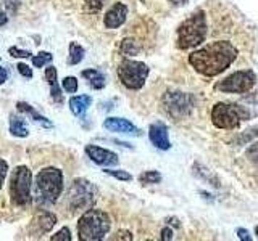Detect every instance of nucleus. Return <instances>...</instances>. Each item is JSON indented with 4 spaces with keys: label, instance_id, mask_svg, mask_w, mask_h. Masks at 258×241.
<instances>
[{
    "label": "nucleus",
    "instance_id": "f257e3e1",
    "mask_svg": "<svg viewBox=\"0 0 258 241\" xmlns=\"http://www.w3.org/2000/svg\"><path fill=\"white\" fill-rule=\"evenodd\" d=\"M237 48L228 40H216L189 55L190 66L205 77H215L228 69L237 58Z\"/></svg>",
    "mask_w": 258,
    "mask_h": 241
},
{
    "label": "nucleus",
    "instance_id": "f03ea898",
    "mask_svg": "<svg viewBox=\"0 0 258 241\" xmlns=\"http://www.w3.org/2000/svg\"><path fill=\"white\" fill-rule=\"evenodd\" d=\"M208 36V21L204 10L194 12L179 28H177V47L181 50H189L205 42Z\"/></svg>",
    "mask_w": 258,
    "mask_h": 241
},
{
    "label": "nucleus",
    "instance_id": "7ed1b4c3",
    "mask_svg": "<svg viewBox=\"0 0 258 241\" xmlns=\"http://www.w3.org/2000/svg\"><path fill=\"white\" fill-rule=\"evenodd\" d=\"M63 191V172L56 167H45L42 169L34 183V196L37 203L48 206L53 204L60 198Z\"/></svg>",
    "mask_w": 258,
    "mask_h": 241
},
{
    "label": "nucleus",
    "instance_id": "20e7f679",
    "mask_svg": "<svg viewBox=\"0 0 258 241\" xmlns=\"http://www.w3.org/2000/svg\"><path fill=\"white\" fill-rule=\"evenodd\" d=\"M111 222L107 212L100 209H87L78 220V235L83 241H100L110 231Z\"/></svg>",
    "mask_w": 258,
    "mask_h": 241
},
{
    "label": "nucleus",
    "instance_id": "39448f33",
    "mask_svg": "<svg viewBox=\"0 0 258 241\" xmlns=\"http://www.w3.org/2000/svg\"><path fill=\"white\" fill-rule=\"evenodd\" d=\"M149 76V66L134 60H123L118 66V77L129 90H139L144 87Z\"/></svg>",
    "mask_w": 258,
    "mask_h": 241
},
{
    "label": "nucleus",
    "instance_id": "423d86ee",
    "mask_svg": "<svg viewBox=\"0 0 258 241\" xmlns=\"http://www.w3.org/2000/svg\"><path fill=\"white\" fill-rule=\"evenodd\" d=\"M97 188L91 182L84 179H78L73 182L71 188L68 191V203L71 211H87L95 203Z\"/></svg>",
    "mask_w": 258,
    "mask_h": 241
},
{
    "label": "nucleus",
    "instance_id": "0eeeda50",
    "mask_svg": "<svg viewBox=\"0 0 258 241\" xmlns=\"http://www.w3.org/2000/svg\"><path fill=\"white\" fill-rule=\"evenodd\" d=\"M31 183H32V174L29 171V167L26 166L16 167L10 180V195L15 204L26 206L31 203Z\"/></svg>",
    "mask_w": 258,
    "mask_h": 241
},
{
    "label": "nucleus",
    "instance_id": "6e6552de",
    "mask_svg": "<svg viewBox=\"0 0 258 241\" xmlns=\"http://www.w3.org/2000/svg\"><path fill=\"white\" fill-rule=\"evenodd\" d=\"M247 116V112L239 104L232 103H216L212 109V123L218 129H236L240 120Z\"/></svg>",
    "mask_w": 258,
    "mask_h": 241
},
{
    "label": "nucleus",
    "instance_id": "1a4fd4ad",
    "mask_svg": "<svg viewBox=\"0 0 258 241\" xmlns=\"http://www.w3.org/2000/svg\"><path fill=\"white\" fill-rule=\"evenodd\" d=\"M255 82H256L255 72L252 69H242L223 79L221 82H218L216 90L224 93H245L248 90H252Z\"/></svg>",
    "mask_w": 258,
    "mask_h": 241
},
{
    "label": "nucleus",
    "instance_id": "9d476101",
    "mask_svg": "<svg viewBox=\"0 0 258 241\" xmlns=\"http://www.w3.org/2000/svg\"><path fill=\"white\" fill-rule=\"evenodd\" d=\"M163 108L169 116H173L176 120H179L194 108V96L182 93V92H166L163 96Z\"/></svg>",
    "mask_w": 258,
    "mask_h": 241
},
{
    "label": "nucleus",
    "instance_id": "9b49d317",
    "mask_svg": "<svg viewBox=\"0 0 258 241\" xmlns=\"http://www.w3.org/2000/svg\"><path fill=\"white\" fill-rule=\"evenodd\" d=\"M56 223V217L48 212V211H40L34 219L31 222V227H29V233L32 236H42L44 233H48L53 225Z\"/></svg>",
    "mask_w": 258,
    "mask_h": 241
},
{
    "label": "nucleus",
    "instance_id": "f8f14e48",
    "mask_svg": "<svg viewBox=\"0 0 258 241\" xmlns=\"http://www.w3.org/2000/svg\"><path fill=\"white\" fill-rule=\"evenodd\" d=\"M87 156L91 158L95 164L103 166V167H110V166H116L119 163L118 156L110 150H105L100 147H95V145H87L86 147Z\"/></svg>",
    "mask_w": 258,
    "mask_h": 241
},
{
    "label": "nucleus",
    "instance_id": "ddd939ff",
    "mask_svg": "<svg viewBox=\"0 0 258 241\" xmlns=\"http://www.w3.org/2000/svg\"><path fill=\"white\" fill-rule=\"evenodd\" d=\"M149 137H150V142L153 143V147H157L160 150L171 148V142H169V137H168V127L163 123H153L149 127Z\"/></svg>",
    "mask_w": 258,
    "mask_h": 241
},
{
    "label": "nucleus",
    "instance_id": "4468645a",
    "mask_svg": "<svg viewBox=\"0 0 258 241\" xmlns=\"http://www.w3.org/2000/svg\"><path fill=\"white\" fill-rule=\"evenodd\" d=\"M126 16H127V7L124 4H115L110 10L107 12L103 18V24L107 29H116L119 28L121 24H124L126 21Z\"/></svg>",
    "mask_w": 258,
    "mask_h": 241
},
{
    "label": "nucleus",
    "instance_id": "2eb2a0df",
    "mask_svg": "<svg viewBox=\"0 0 258 241\" xmlns=\"http://www.w3.org/2000/svg\"><path fill=\"white\" fill-rule=\"evenodd\" d=\"M103 127L110 132L126 134V135H141V131L133 123H129L127 119L123 117H108L105 119Z\"/></svg>",
    "mask_w": 258,
    "mask_h": 241
},
{
    "label": "nucleus",
    "instance_id": "dca6fc26",
    "mask_svg": "<svg viewBox=\"0 0 258 241\" xmlns=\"http://www.w3.org/2000/svg\"><path fill=\"white\" fill-rule=\"evenodd\" d=\"M92 98L89 95H79V96H73L70 98V109L75 116L78 117H84L87 108L91 106Z\"/></svg>",
    "mask_w": 258,
    "mask_h": 241
},
{
    "label": "nucleus",
    "instance_id": "f3484780",
    "mask_svg": "<svg viewBox=\"0 0 258 241\" xmlns=\"http://www.w3.org/2000/svg\"><path fill=\"white\" fill-rule=\"evenodd\" d=\"M45 79L48 85H50V93H52V98L56 103H61L63 101V96H61V90L58 87V80H56V69L53 66H48L45 69Z\"/></svg>",
    "mask_w": 258,
    "mask_h": 241
},
{
    "label": "nucleus",
    "instance_id": "a211bd4d",
    "mask_svg": "<svg viewBox=\"0 0 258 241\" xmlns=\"http://www.w3.org/2000/svg\"><path fill=\"white\" fill-rule=\"evenodd\" d=\"M16 108H18V111L24 112V114L31 116L32 120H36V123H40L44 127H52V123H50V120H48L47 117H44L42 114H39V112H37L34 108H32L31 104L24 103V101H18V103H16Z\"/></svg>",
    "mask_w": 258,
    "mask_h": 241
},
{
    "label": "nucleus",
    "instance_id": "6ab92c4d",
    "mask_svg": "<svg viewBox=\"0 0 258 241\" xmlns=\"http://www.w3.org/2000/svg\"><path fill=\"white\" fill-rule=\"evenodd\" d=\"M83 77L87 79L89 85H91L92 88H95V90H100V88L105 87V76L102 74L100 71L86 69V71H83Z\"/></svg>",
    "mask_w": 258,
    "mask_h": 241
},
{
    "label": "nucleus",
    "instance_id": "aec40b11",
    "mask_svg": "<svg viewBox=\"0 0 258 241\" xmlns=\"http://www.w3.org/2000/svg\"><path fill=\"white\" fill-rule=\"evenodd\" d=\"M10 132L15 137H20V139H24V137L29 135L26 123H24V120L21 117H18V116H12L10 117Z\"/></svg>",
    "mask_w": 258,
    "mask_h": 241
},
{
    "label": "nucleus",
    "instance_id": "412c9836",
    "mask_svg": "<svg viewBox=\"0 0 258 241\" xmlns=\"http://www.w3.org/2000/svg\"><path fill=\"white\" fill-rule=\"evenodd\" d=\"M84 48L81 47L79 44H76V42H71L70 44V58H68V63L70 64H78V63H81L83 61V58H84Z\"/></svg>",
    "mask_w": 258,
    "mask_h": 241
},
{
    "label": "nucleus",
    "instance_id": "4be33fe9",
    "mask_svg": "<svg viewBox=\"0 0 258 241\" xmlns=\"http://www.w3.org/2000/svg\"><path fill=\"white\" fill-rule=\"evenodd\" d=\"M119 50H121V53H124V55H129V56H134V55H137L139 53V45L136 44V40H133V39H124L123 42H121V47H119Z\"/></svg>",
    "mask_w": 258,
    "mask_h": 241
},
{
    "label": "nucleus",
    "instance_id": "5701e85b",
    "mask_svg": "<svg viewBox=\"0 0 258 241\" xmlns=\"http://www.w3.org/2000/svg\"><path fill=\"white\" fill-rule=\"evenodd\" d=\"M139 180L144 185H153V183H160L161 182V174L157 171H147V172H142L139 175Z\"/></svg>",
    "mask_w": 258,
    "mask_h": 241
},
{
    "label": "nucleus",
    "instance_id": "b1692460",
    "mask_svg": "<svg viewBox=\"0 0 258 241\" xmlns=\"http://www.w3.org/2000/svg\"><path fill=\"white\" fill-rule=\"evenodd\" d=\"M53 60V55L48 53V52H39V55L32 56V64H34L36 68H42L45 66L47 63H50Z\"/></svg>",
    "mask_w": 258,
    "mask_h": 241
},
{
    "label": "nucleus",
    "instance_id": "393cba45",
    "mask_svg": "<svg viewBox=\"0 0 258 241\" xmlns=\"http://www.w3.org/2000/svg\"><path fill=\"white\" fill-rule=\"evenodd\" d=\"M61 87H63V90H64V92L75 93V92H78V79H76V77H73V76L64 77V79L61 80Z\"/></svg>",
    "mask_w": 258,
    "mask_h": 241
},
{
    "label": "nucleus",
    "instance_id": "a878e982",
    "mask_svg": "<svg viewBox=\"0 0 258 241\" xmlns=\"http://www.w3.org/2000/svg\"><path fill=\"white\" fill-rule=\"evenodd\" d=\"M103 172L111 175V177H115V179H118V180H123V182L133 180V175L129 174V172H126V171H111V169H105Z\"/></svg>",
    "mask_w": 258,
    "mask_h": 241
},
{
    "label": "nucleus",
    "instance_id": "bb28decb",
    "mask_svg": "<svg viewBox=\"0 0 258 241\" xmlns=\"http://www.w3.org/2000/svg\"><path fill=\"white\" fill-rule=\"evenodd\" d=\"M52 241H71V233H70V228H61L58 233H55V235L50 236Z\"/></svg>",
    "mask_w": 258,
    "mask_h": 241
},
{
    "label": "nucleus",
    "instance_id": "cd10ccee",
    "mask_svg": "<svg viewBox=\"0 0 258 241\" xmlns=\"http://www.w3.org/2000/svg\"><path fill=\"white\" fill-rule=\"evenodd\" d=\"M8 53L15 56V58H29L31 56V53L28 50H20L18 47H10L8 48Z\"/></svg>",
    "mask_w": 258,
    "mask_h": 241
},
{
    "label": "nucleus",
    "instance_id": "c85d7f7f",
    "mask_svg": "<svg viewBox=\"0 0 258 241\" xmlns=\"http://www.w3.org/2000/svg\"><path fill=\"white\" fill-rule=\"evenodd\" d=\"M84 2H86L87 10H91V12H99L103 5V0H84Z\"/></svg>",
    "mask_w": 258,
    "mask_h": 241
},
{
    "label": "nucleus",
    "instance_id": "c756f323",
    "mask_svg": "<svg viewBox=\"0 0 258 241\" xmlns=\"http://www.w3.org/2000/svg\"><path fill=\"white\" fill-rule=\"evenodd\" d=\"M18 71H20V74L23 76V77H26V79H31L32 77V69L28 66L26 63H18Z\"/></svg>",
    "mask_w": 258,
    "mask_h": 241
},
{
    "label": "nucleus",
    "instance_id": "7c9ffc66",
    "mask_svg": "<svg viewBox=\"0 0 258 241\" xmlns=\"http://www.w3.org/2000/svg\"><path fill=\"white\" fill-rule=\"evenodd\" d=\"M2 4L7 8L8 13H15L16 10H18V5H20L18 0H2Z\"/></svg>",
    "mask_w": 258,
    "mask_h": 241
},
{
    "label": "nucleus",
    "instance_id": "2f4dec72",
    "mask_svg": "<svg viewBox=\"0 0 258 241\" xmlns=\"http://www.w3.org/2000/svg\"><path fill=\"white\" fill-rule=\"evenodd\" d=\"M247 156H248V159H250V161H253L255 164H258V143L252 145V147L248 148Z\"/></svg>",
    "mask_w": 258,
    "mask_h": 241
},
{
    "label": "nucleus",
    "instance_id": "473e14b6",
    "mask_svg": "<svg viewBox=\"0 0 258 241\" xmlns=\"http://www.w3.org/2000/svg\"><path fill=\"white\" fill-rule=\"evenodd\" d=\"M7 172H8V164H7V161L0 159V188H2V185H4V180H5V177H7Z\"/></svg>",
    "mask_w": 258,
    "mask_h": 241
},
{
    "label": "nucleus",
    "instance_id": "72a5a7b5",
    "mask_svg": "<svg viewBox=\"0 0 258 241\" xmlns=\"http://www.w3.org/2000/svg\"><path fill=\"white\" fill-rule=\"evenodd\" d=\"M237 235L242 241H250L252 239V236H250V233L245 230V228H237Z\"/></svg>",
    "mask_w": 258,
    "mask_h": 241
},
{
    "label": "nucleus",
    "instance_id": "f704fd0d",
    "mask_svg": "<svg viewBox=\"0 0 258 241\" xmlns=\"http://www.w3.org/2000/svg\"><path fill=\"white\" fill-rule=\"evenodd\" d=\"M171 238H173V230L171 228L166 227V228L161 230V239H163V241H169Z\"/></svg>",
    "mask_w": 258,
    "mask_h": 241
},
{
    "label": "nucleus",
    "instance_id": "c9c22d12",
    "mask_svg": "<svg viewBox=\"0 0 258 241\" xmlns=\"http://www.w3.org/2000/svg\"><path fill=\"white\" fill-rule=\"evenodd\" d=\"M7 79H8V72H7V69L0 66V85L5 84V80H7Z\"/></svg>",
    "mask_w": 258,
    "mask_h": 241
},
{
    "label": "nucleus",
    "instance_id": "e433bc0d",
    "mask_svg": "<svg viewBox=\"0 0 258 241\" xmlns=\"http://www.w3.org/2000/svg\"><path fill=\"white\" fill-rule=\"evenodd\" d=\"M7 21H8V16H7V13L0 8V26H4V24H7Z\"/></svg>",
    "mask_w": 258,
    "mask_h": 241
},
{
    "label": "nucleus",
    "instance_id": "4c0bfd02",
    "mask_svg": "<svg viewBox=\"0 0 258 241\" xmlns=\"http://www.w3.org/2000/svg\"><path fill=\"white\" fill-rule=\"evenodd\" d=\"M169 2L174 4V5H184L185 2H187V0H169Z\"/></svg>",
    "mask_w": 258,
    "mask_h": 241
},
{
    "label": "nucleus",
    "instance_id": "58836bf2",
    "mask_svg": "<svg viewBox=\"0 0 258 241\" xmlns=\"http://www.w3.org/2000/svg\"><path fill=\"white\" fill-rule=\"evenodd\" d=\"M255 231H256V238H258V227L255 228Z\"/></svg>",
    "mask_w": 258,
    "mask_h": 241
}]
</instances>
